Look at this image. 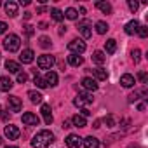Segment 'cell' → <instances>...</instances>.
Segmentation results:
<instances>
[{
	"mask_svg": "<svg viewBox=\"0 0 148 148\" xmlns=\"http://www.w3.org/2000/svg\"><path fill=\"white\" fill-rule=\"evenodd\" d=\"M54 141V134L51 132V131H47V129H42V131H38L35 136H33V139H32V146L33 148H49V145Z\"/></svg>",
	"mask_w": 148,
	"mask_h": 148,
	"instance_id": "cell-1",
	"label": "cell"
},
{
	"mask_svg": "<svg viewBox=\"0 0 148 148\" xmlns=\"http://www.w3.org/2000/svg\"><path fill=\"white\" fill-rule=\"evenodd\" d=\"M19 45H21V38L14 33H9L5 38H4V49L9 51V52H16L19 51Z\"/></svg>",
	"mask_w": 148,
	"mask_h": 148,
	"instance_id": "cell-2",
	"label": "cell"
},
{
	"mask_svg": "<svg viewBox=\"0 0 148 148\" xmlns=\"http://www.w3.org/2000/svg\"><path fill=\"white\" fill-rule=\"evenodd\" d=\"M54 56H49V54H44V56H40L38 59H37V64H38V68L40 70H51L52 68V64H54Z\"/></svg>",
	"mask_w": 148,
	"mask_h": 148,
	"instance_id": "cell-3",
	"label": "cell"
},
{
	"mask_svg": "<svg viewBox=\"0 0 148 148\" xmlns=\"http://www.w3.org/2000/svg\"><path fill=\"white\" fill-rule=\"evenodd\" d=\"M91 26H92V23H91L89 19H82V21L77 25V28H79V32L82 33V37H84V38H91V35H92Z\"/></svg>",
	"mask_w": 148,
	"mask_h": 148,
	"instance_id": "cell-4",
	"label": "cell"
},
{
	"mask_svg": "<svg viewBox=\"0 0 148 148\" xmlns=\"http://www.w3.org/2000/svg\"><path fill=\"white\" fill-rule=\"evenodd\" d=\"M68 51H70L71 54H79V56H80V54L86 51V44H84L82 40H77V38H75V40H71V42L68 44Z\"/></svg>",
	"mask_w": 148,
	"mask_h": 148,
	"instance_id": "cell-5",
	"label": "cell"
},
{
	"mask_svg": "<svg viewBox=\"0 0 148 148\" xmlns=\"http://www.w3.org/2000/svg\"><path fill=\"white\" fill-rule=\"evenodd\" d=\"M73 103H75V106H86V105H91L92 103V96L89 92H79L77 98L73 99Z\"/></svg>",
	"mask_w": 148,
	"mask_h": 148,
	"instance_id": "cell-6",
	"label": "cell"
},
{
	"mask_svg": "<svg viewBox=\"0 0 148 148\" xmlns=\"http://www.w3.org/2000/svg\"><path fill=\"white\" fill-rule=\"evenodd\" d=\"M64 143H66L68 148H80V145H82V138H80L79 134H68L66 139H64Z\"/></svg>",
	"mask_w": 148,
	"mask_h": 148,
	"instance_id": "cell-7",
	"label": "cell"
},
{
	"mask_svg": "<svg viewBox=\"0 0 148 148\" xmlns=\"http://www.w3.org/2000/svg\"><path fill=\"white\" fill-rule=\"evenodd\" d=\"M38 122H40V119L35 113H32V112L23 113V124L25 125H38Z\"/></svg>",
	"mask_w": 148,
	"mask_h": 148,
	"instance_id": "cell-8",
	"label": "cell"
},
{
	"mask_svg": "<svg viewBox=\"0 0 148 148\" xmlns=\"http://www.w3.org/2000/svg\"><path fill=\"white\" fill-rule=\"evenodd\" d=\"M4 134H5L9 139H18V138H19V129H18V125L9 124V125H5V129H4Z\"/></svg>",
	"mask_w": 148,
	"mask_h": 148,
	"instance_id": "cell-9",
	"label": "cell"
},
{
	"mask_svg": "<svg viewBox=\"0 0 148 148\" xmlns=\"http://www.w3.org/2000/svg\"><path fill=\"white\" fill-rule=\"evenodd\" d=\"M80 84H82V87L87 89V91H96V89H98V82H96L94 79H91V77H84Z\"/></svg>",
	"mask_w": 148,
	"mask_h": 148,
	"instance_id": "cell-10",
	"label": "cell"
},
{
	"mask_svg": "<svg viewBox=\"0 0 148 148\" xmlns=\"http://www.w3.org/2000/svg\"><path fill=\"white\" fill-rule=\"evenodd\" d=\"M7 103H9V106H11L12 112H19L21 106H23V103H21V99L18 96H9L7 98Z\"/></svg>",
	"mask_w": 148,
	"mask_h": 148,
	"instance_id": "cell-11",
	"label": "cell"
},
{
	"mask_svg": "<svg viewBox=\"0 0 148 148\" xmlns=\"http://www.w3.org/2000/svg\"><path fill=\"white\" fill-rule=\"evenodd\" d=\"M33 56H35V54H33L32 49H25V51L21 52V56H19V61L25 63V64H30V63L33 61Z\"/></svg>",
	"mask_w": 148,
	"mask_h": 148,
	"instance_id": "cell-12",
	"label": "cell"
},
{
	"mask_svg": "<svg viewBox=\"0 0 148 148\" xmlns=\"http://www.w3.org/2000/svg\"><path fill=\"white\" fill-rule=\"evenodd\" d=\"M40 112H42V117H44L45 124H47V125H51V124H52V113H51V106H49V105H42Z\"/></svg>",
	"mask_w": 148,
	"mask_h": 148,
	"instance_id": "cell-13",
	"label": "cell"
},
{
	"mask_svg": "<svg viewBox=\"0 0 148 148\" xmlns=\"http://www.w3.org/2000/svg\"><path fill=\"white\" fill-rule=\"evenodd\" d=\"M12 80L9 79V77H2V79H0V91H2V92H9L11 89H12Z\"/></svg>",
	"mask_w": 148,
	"mask_h": 148,
	"instance_id": "cell-14",
	"label": "cell"
},
{
	"mask_svg": "<svg viewBox=\"0 0 148 148\" xmlns=\"http://www.w3.org/2000/svg\"><path fill=\"white\" fill-rule=\"evenodd\" d=\"M45 86H51V87H54V86H58V75L54 71H47L45 73Z\"/></svg>",
	"mask_w": 148,
	"mask_h": 148,
	"instance_id": "cell-15",
	"label": "cell"
},
{
	"mask_svg": "<svg viewBox=\"0 0 148 148\" xmlns=\"http://www.w3.org/2000/svg\"><path fill=\"white\" fill-rule=\"evenodd\" d=\"M4 7H5L7 16H11V18H16V16H18V4H16V2H7Z\"/></svg>",
	"mask_w": 148,
	"mask_h": 148,
	"instance_id": "cell-16",
	"label": "cell"
},
{
	"mask_svg": "<svg viewBox=\"0 0 148 148\" xmlns=\"http://www.w3.org/2000/svg\"><path fill=\"white\" fill-rule=\"evenodd\" d=\"M120 84H122V87H132V86L136 84V80H134V77H132V75L125 73V75H122V77H120Z\"/></svg>",
	"mask_w": 148,
	"mask_h": 148,
	"instance_id": "cell-17",
	"label": "cell"
},
{
	"mask_svg": "<svg viewBox=\"0 0 148 148\" xmlns=\"http://www.w3.org/2000/svg\"><path fill=\"white\" fill-rule=\"evenodd\" d=\"M138 28H139V23L136 19H132V21H129L125 25V33L127 35H134V33H138Z\"/></svg>",
	"mask_w": 148,
	"mask_h": 148,
	"instance_id": "cell-18",
	"label": "cell"
},
{
	"mask_svg": "<svg viewBox=\"0 0 148 148\" xmlns=\"http://www.w3.org/2000/svg\"><path fill=\"white\" fill-rule=\"evenodd\" d=\"M5 68H7L11 73H19V71H21V64L16 63V61H12V59H7V61H5Z\"/></svg>",
	"mask_w": 148,
	"mask_h": 148,
	"instance_id": "cell-19",
	"label": "cell"
},
{
	"mask_svg": "<svg viewBox=\"0 0 148 148\" xmlns=\"http://www.w3.org/2000/svg\"><path fill=\"white\" fill-rule=\"evenodd\" d=\"M84 148H99V141L94 136H87L84 139Z\"/></svg>",
	"mask_w": 148,
	"mask_h": 148,
	"instance_id": "cell-20",
	"label": "cell"
},
{
	"mask_svg": "<svg viewBox=\"0 0 148 148\" xmlns=\"http://www.w3.org/2000/svg\"><path fill=\"white\" fill-rule=\"evenodd\" d=\"M71 124L73 125H77V127H86L87 125V120H86V117H82V115H73L71 117Z\"/></svg>",
	"mask_w": 148,
	"mask_h": 148,
	"instance_id": "cell-21",
	"label": "cell"
},
{
	"mask_svg": "<svg viewBox=\"0 0 148 148\" xmlns=\"http://www.w3.org/2000/svg\"><path fill=\"white\" fill-rule=\"evenodd\" d=\"M68 63H70L71 66H80V64L84 63V58L79 56V54H70V56H68Z\"/></svg>",
	"mask_w": 148,
	"mask_h": 148,
	"instance_id": "cell-22",
	"label": "cell"
},
{
	"mask_svg": "<svg viewBox=\"0 0 148 148\" xmlns=\"http://www.w3.org/2000/svg\"><path fill=\"white\" fill-rule=\"evenodd\" d=\"M92 61L98 63V64H103V63L106 61L105 52H103V51H94V52H92Z\"/></svg>",
	"mask_w": 148,
	"mask_h": 148,
	"instance_id": "cell-23",
	"label": "cell"
},
{
	"mask_svg": "<svg viewBox=\"0 0 148 148\" xmlns=\"http://www.w3.org/2000/svg\"><path fill=\"white\" fill-rule=\"evenodd\" d=\"M28 98L32 103H42V99H44V96L38 91H28Z\"/></svg>",
	"mask_w": 148,
	"mask_h": 148,
	"instance_id": "cell-24",
	"label": "cell"
},
{
	"mask_svg": "<svg viewBox=\"0 0 148 148\" xmlns=\"http://www.w3.org/2000/svg\"><path fill=\"white\" fill-rule=\"evenodd\" d=\"M96 7L103 12V14H112V5L108 2H96Z\"/></svg>",
	"mask_w": 148,
	"mask_h": 148,
	"instance_id": "cell-25",
	"label": "cell"
},
{
	"mask_svg": "<svg viewBox=\"0 0 148 148\" xmlns=\"http://www.w3.org/2000/svg\"><path fill=\"white\" fill-rule=\"evenodd\" d=\"M105 49H106V52H108V54H113V52L117 51V42H115L113 38L106 40V42H105Z\"/></svg>",
	"mask_w": 148,
	"mask_h": 148,
	"instance_id": "cell-26",
	"label": "cell"
},
{
	"mask_svg": "<svg viewBox=\"0 0 148 148\" xmlns=\"http://www.w3.org/2000/svg\"><path fill=\"white\" fill-rule=\"evenodd\" d=\"M33 84H35V86H37L38 89H44V87H47V86H45V80H44V79H42V77L38 75V71H37V70H35V77H33Z\"/></svg>",
	"mask_w": 148,
	"mask_h": 148,
	"instance_id": "cell-27",
	"label": "cell"
},
{
	"mask_svg": "<svg viewBox=\"0 0 148 148\" xmlns=\"http://www.w3.org/2000/svg\"><path fill=\"white\" fill-rule=\"evenodd\" d=\"M63 16H64L66 19H77V18H79V11H77V9H73V7H68L66 12H64Z\"/></svg>",
	"mask_w": 148,
	"mask_h": 148,
	"instance_id": "cell-28",
	"label": "cell"
},
{
	"mask_svg": "<svg viewBox=\"0 0 148 148\" xmlns=\"http://www.w3.org/2000/svg\"><path fill=\"white\" fill-rule=\"evenodd\" d=\"M51 16H52V19H54L56 23H61V21H63V18H64V16H63V12H61L58 7L51 9Z\"/></svg>",
	"mask_w": 148,
	"mask_h": 148,
	"instance_id": "cell-29",
	"label": "cell"
},
{
	"mask_svg": "<svg viewBox=\"0 0 148 148\" xmlns=\"http://www.w3.org/2000/svg\"><path fill=\"white\" fill-rule=\"evenodd\" d=\"M92 73L96 75V79H99V80H106L108 79V73L103 68H96V70H92Z\"/></svg>",
	"mask_w": 148,
	"mask_h": 148,
	"instance_id": "cell-30",
	"label": "cell"
},
{
	"mask_svg": "<svg viewBox=\"0 0 148 148\" xmlns=\"http://www.w3.org/2000/svg\"><path fill=\"white\" fill-rule=\"evenodd\" d=\"M96 32H98L99 35H105V33L108 32V25H106L105 21H98V23H96Z\"/></svg>",
	"mask_w": 148,
	"mask_h": 148,
	"instance_id": "cell-31",
	"label": "cell"
},
{
	"mask_svg": "<svg viewBox=\"0 0 148 148\" xmlns=\"http://www.w3.org/2000/svg\"><path fill=\"white\" fill-rule=\"evenodd\" d=\"M51 44H52V42H51L49 37H40V38H38V45H40L42 49H49Z\"/></svg>",
	"mask_w": 148,
	"mask_h": 148,
	"instance_id": "cell-32",
	"label": "cell"
},
{
	"mask_svg": "<svg viewBox=\"0 0 148 148\" xmlns=\"http://www.w3.org/2000/svg\"><path fill=\"white\" fill-rule=\"evenodd\" d=\"M105 124H106V127H115L117 125V122H115V117L110 113V115H106L105 117Z\"/></svg>",
	"mask_w": 148,
	"mask_h": 148,
	"instance_id": "cell-33",
	"label": "cell"
},
{
	"mask_svg": "<svg viewBox=\"0 0 148 148\" xmlns=\"http://www.w3.org/2000/svg\"><path fill=\"white\" fill-rule=\"evenodd\" d=\"M23 30H25V35H26V37H32V35L35 33V26H32V25H25Z\"/></svg>",
	"mask_w": 148,
	"mask_h": 148,
	"instance_id": "cell-34",
	"label": "cell"
},
{
	"mask_svg": "<svg viewBox=\"0 0 148 148\" xmlns=\"http://www.w3.org/2000/svg\"><path fill=\"white\" fill-rule=\"evenodd\" d=\"M138 35H139L141 38H146V37H148V26H141V25H139V28H138Z\"/></svg>",
	"mask_w": 148,
	"mask_h": 148,
	"instance_id": "cell-35",
	"label": "cell"
},
{
	"mask_svg": "<svg viewBox=\"0 0 148 148\" xmlns=\"http://www.w3.org/2000/svg\"><path fill=\"white\" fill-rule=\"evenodd\" d=\"M131 56H132V61H134V63H139V61H141V51H139V49H134V51L131 52Z\"/></svg>",
	"mask_w": 148,
	"mask_h": 148,
	"instance_id": "cell-36",
	"label": "cell"
},
{
	"mask_svg": "<svg viewBox=\"0 0 148 148\" xmlns=\"http://www.w3.org/2000/svg\"><path fill=\"white\" fill-rule=\"evenodd\" d=\"M138 79L141 80V84H148V75H146V71H139V73H138Z\"/></svg>",
	"mask_w": 148,
	"mask_h": 148,
	"instance_id": "cell-37",
	"label": "cell"
},
{
	"mask_svg": "<svg viewBox=\"0 0 148 148\" xmlns=\"http://www.w3.org/2000/svg\"><path fill=\"white\" fill-rule=\"evenodd\" d=\"M26 80H28V75H26L25 71H19V73H18V82H19V84H25Z\"/></svg>",
	"mask_w": 148,
	"mask_h": 148,
	"instance_id": "cell-38",
	"label": "cell"
},
{
	"mask_svg": "<svg viewBox=\"0 0 148 148\" xmlns=\"http://www.w3.org/2000/svg\"><path fill=\"white\" fill-rule=\"evenodd\" d=\"M127 5H129V9H131L132 12H136V11H138V7H139V4H138V2H132V0H129Z\"/></svg>",
	"mask_w": 148,
	"mask_h": 148,
	"instance_id": "cell-39",
	"label": "cell"
},
{
	"mask_svg": "<svg viewBox=\"0 0 148 148\" xmlns=\"http://www.w3.org/2000/svg\"><path fill=\"white\" fill-rule=\"evenodd\" d=\"M0 119H2V120H5V122H7V120H9V113H7L5 110H0Z\"/></svg>",
	"mask_w": 148,
	"mask_h": 148,
	"instance_id": "cell-40",
	"label": "cell"
},
{
	"mask_svg": "<svg viewBox=\"0 0 148 148\" xmlns=\"http://www.w3.org/2000/svg\"><path fill=\"white\" fill-rule=\"evenodd\" d=\"M9 26H7V23H4V21H0V33H5V30H7Z\"/></svg>",
	"mask_w": 148,
	"mask_h": 148,
	"instance_id": "cell-41",
	"label": "cell"
},
{
	"mask_svg": "<svg viewBox=\"0 0 148 148\" xmlns=\"http://www.w3.org/2000/svg\"><path fill=\"white\" fill-rule=\"evenodd\" d=\"M45 11H47V7H45V5H40V7H37V12H38V14H42V12H45Z\"/></svg>",
	"mask_w": 148,
	"mask_h": 148,
	"instance_id": "cell-42",
	"label": "cell"
},
{
	"mask_svg": "<svg viewBox=\"0 0 148 148\" xmlns=\"http://www.w3.org/2000/svg\"><path fill=\"white\" fill-rule=\"evenodd\" d=\"M63 127H64V129H70V127H71V120H64V122H63Z\"/></svg>",
	"mask_w": 148,
	"mask_h": 148,
	"instance_id": "cell-43",
	"label": "cell"
},
{
	"mask_svg": "<svg viewBox=\"0 0 148 148\" xmlns=\"http://www.w3.org/2000/svg\"><path fill=\"white\" fill-rule=\"evenodd\" d=\"M89 115H91V112H89L87 108H84V110H82V117H89Z\"/></svg>",
	"mask_w": 148,
	"mask_h": 148,
	"instance_id": "cell-44",
	"label": "cell"
},
{
	"mask_svg": "<svg viewBox=\"0 0 148 148\" xmlns=\"http://www.w3.org/2000/svg\"><path fill=\"white\" fill-rule=\"evenodd\" d=\"M145 108H146L145 103H139V105H138V110H139V112H145Z\"/></svg>",
	"mask_w": 148,
	"mask_h": 148,
	"instance_id": "cell-45",
	"label": "cell"
},
{
	"mask_svg": "<svg viewBox=\"0 0 148 148\" xmlns=\"http://www.w3.org/2000/svg\"><path fill=\"white\" fill-rule=\"evenodd\" d=\"M38 28H40V30H47V23H40Z\"/></svg>",
	"mask_w": 148,
	"mask_h": 148,
	"instance_id": "cell-46",
	"label": "cell"
},
{
	"mask_svg": "<svg viewBox=\"0 0 148 148\" xmlns=\"http://www.w3.org/2000/svg\"><path fill=\"white\" fill-rule=\"evenodd\" d=\"M66 32V26H59V35H63Z\"/></svg>",
	"mask_w": 148,
	"mask_h": 148,
	"instance_id": "cell-47",
	"label": "cell"
},
{
	"mask_svg": "<svg viewBox=\"0 0 148 148\" xmlns=\"http://www.w3.org/2000/svg\"><path fill=\"white\" fill-rule=\"evenodd\" d=\"M99 124H101V122H99V120H96V122H94V125H92V127H94V129H99V127H101V125H99Z\"/></svg>",
	"mask_w": 148,
	"mask_h": 148,
	"instance_id": "cell-48",
	"label": "cell"
},
{
	"mask_svg": "<svg viewBox=\"0 0 148 148\" xmlns=\"http://www.w3.org/2000/svg\"><path fill=\"white\" fill-rule=\"evenodd\" d=\"M19 4H21V5H30V0H21Z\"/></svg>",
	"mask_w": 148,
	"mask_h": 148,
	"instance_id": "cell-49",
	"label": "cell"
},
{
	"mask_svg": "<svg viewBox=\"0 0 148 148\" xmlns=\"http://www.w3.org/2000/svg\"><path fill=\"white\" fill-rule=\"evenodd\" d=\"M32 18V12H25V19H30Z\"/></svg>",
	"mask_w": 148,
	"mask_h": 148,
	"instance_id": "cell-50",
	"label": "cell"
},
{
	"mask_svg": "<svg viewBox=\"0 0 148 148\" xmlns=\"http://www.w3.org/2000/svg\"><path fill=\"white\" fill-rule=\"evenodd\" d=\"M0 145H4V138L2 136H0Z\"/></svg>",
	"mask_w": 148,
	"mask_h": 148,
	"instance_id": "cell-51",
	"label": "cell"
},
{
	"mask_svg": "<svg viewBox=\"0 0 148 148\" xmlns=\"http://www.w3.org/2000/svg\"><path fill=\"white\" fill-rule=\"evenodd\" d=\"M5 148H18V146H5Z\"/></svg>",
	"mask_w": 148,
	"mask_h": 148,
	"instance_id": "cell-52",
	"label": "cell"
},
{
	"mask_svg": "<svg viewBox=\"0 0 148 148\" xmlns=\"http://www.w3.org/2000/svg\"><path fill=\"white\" fill-rule=\"evenodd\" d=\"M131 148H139V146H131Z\"/></svg>",
	"mask_w": 148,
	"mask_h": 148,
	"instance_id": "cell-53",
	"label": "cell"
},
{
	"mask_svg": "<svg viewBox=\"0 0 148 148\" xmlns=\"http://www.w3.org/2000/svg\"><path fill=\"white\" fill-rule=\"evenodd\" d=\"M0 5H2V2H0Z\"/></svg>",
	"mask_w": 148,
	"mask_h": 148,
	"instance_id": "cell-54",
	"label": "cell"
}]
</instances>
